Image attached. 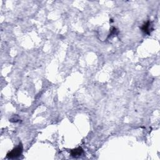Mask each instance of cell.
I'll use <instances>...</instances> for the list:
<instances>
[{
    "instance_id": "1",
    "label": "cell",
    "mask_w": 160,
    "mask_h": 160,
    "mask_svg": "<svg viewBox=\"0 0 160 160\" xmlns=\"http://www.w3.org/2000/svg\"><path fill=\"white\" fill-rule=\"evenodd\" d=\"M22 152H23V146H22L21 143H20L17 147L11 150L10 152H9L6 156L9 159H15L20 156Z\"/></svg>"
},
{
    "instance_id": "2",
    "label": "cell",
    "mask_w": 160,
    "mask_h": 160,
    "mask_svg": "<svg viewBox=\"0 0 160 160\" xmlns=\"http://www.w3.org/2000/svg\"><path fill=\"white\" fill-rule=\"evenodd\" d=\"M153 25H152V23L151 21H148L147 22H146V23L142 26L141 27V30L142 32H144L145 33L147 34H150L153 31Z\"/></svg>"
},
{
    "instance_id": "3",
    "label": "cell",
    "mask_w": 160,
    "mask_h": 160,
    "mask_svg": "<svg viewBox=\"0 0 160 160\" xmlns=\"http://www.w3.org/2000/svg\"><path fill=\"white\" fill-rule=\"evenodd\" d=\"M83 153V149L81 147H78L77 148H75L71 151V154L72 156L74 158H78L79 156H81L82 154Z\"/></svg>"
},
{
    "instance_id": "4",
    "label": "cell",
    "mask_w": 160,
    "mask_h": 160,
    "mask_svg": "<svg viewBox=\"0 0 160 160\" xmlns=\"http://www.w3.org/2000/svg\"><path fill=\"white\" fill-rule=\"evenodd\" d=\"M116 32H117V29L115 28L114 27H112V28L111 29V32H110L111 33H110L109 35H110V36H112V35L116 34H117Z\"/></svg>"
}]
</instances>
